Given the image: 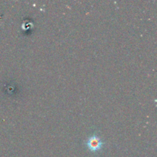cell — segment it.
<instances>
[{
	"label": "cell",
	"instance_id": "obj_1",
	"mask_svg": "<svg viewBox=\"0 0 157 157\" xmlns=\"http://www.w3.org/2000/svg\"><path fill=\"white\" fill-rule=\"evenodd\" d=\"M87 146L88 149L91 151H98L101 149L103 146V143L101 140L98 136H91L87 141Z\"/></svg>",
	"mask_w": 157,
	"mask_h": 157
}]
</instances>
